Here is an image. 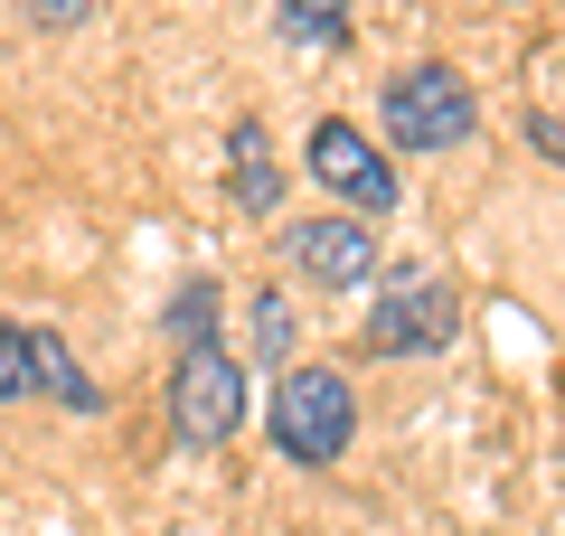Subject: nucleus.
<instances>
[{
	"label": "nucleus",
	"instance_id": "nucleus-1",
	"mask_svg": "<svg viewBox=\"0 0 565 536\" xmlns=\"http://www.w3.org/2000/svg\"><path fill=\"white\" fill-rule=\"evenodd\" d=\"M452 330H462V292L434 264H386L377 311L359 320V349L367 357H434V349H452Z\"/></svg>",
	"mask_w": 565,
	"mask_h": 536
},
{
	"label": "nucleus",
	"instance_id": "nucleus-2",
	"mask_svg": "<svg viewBox=\"0 0 565 536\" xmlns=\"http://www.w3.org/2000/svg\"><path fill=\"white\" fill-rule=\"evenodd\" d=\"M264 433H274V452H282V461H302V471H330V461L349 452V433H359V396H349L340 367H282Z\"/></svg>",
	"mask_w": 565,
	"mask_h": 536
},
{
	"label": "nucleus",
	"instance_id": "nucleus-3",
	"mask_svg": "<svg viewBox=\"0 0 565 536\" xmlns=\"http://www.w3.org/2000/svg\"><path fill=\"white\" fill-rule=\"evenodd\" d=\"M170 433H180V452H226L245 433V357L226 339L180 349V367H170Z\"/></svg>",
	"mask_w": 565,
	"mask_h": 536
},
{
	"label": "nucleus",
	"instance_id": "nucleus-4",
	"mask_svg": "<svg viewBox=\"0 0 565 536\" xmlns=\"http://www.w3.org/2000/svg\"><path fill=\"white\" fill-rule=\"evenodd\" d=\"M471 122H481V104H471L462 66H405L386 85V141L396 151H452V141H471Z\"/></svg>",
	"mask_w": 565,
	"mask_h": 536
},
{
	"label": "nucleus",
	"instance_id": "nucleus-5",
	"mask_svg": "<svg viewBox=\"0 0 565 536\" xmlns=\"http://www.w3.org/2000/svg\"><path fill=\"white\" fill-rule=\"evenodd\" d=\"M302 170L321 179V189H340L349 207H359V217H386V207H396V170H386L377 160V141L359 132V122H311V141H302Z\"/></svg>",
	"mask_w": 565,
	"mask_h": 536
},
{
	"label": "nucleus",
	"instance_id": "nucleus-6",
	"mask_svg": "<svg viewBox=\"0 0 565 536\" xmlns=\"http://www.w3.org/2000/svg\"><path fill=\"white\" fill-rule=\"evenodd\" d=\"M282 264L302 282H321V292H359V282H377V236H367L359 217H302L292 236H282Z\"/></svg>",
	"mask_w": 565,
	"mask_h": 536
},
{
	"label": "nucleus",
	"instance_id": "nucleus-7",
	"mask_svg": "<svg viewBox=\"0 0 565 536\" xmlns=\"http://www.w3.org/2000/svg\"><path fill=\"white\" fill-rule=\"evenodd\" d=\"M226 199H236L245 217H274V207H282V160H274V141H264L255 114L226 132Z\"/></svg>",
	"mask_w": 565,
	"mask_h": 536
},
{
	"label": "nucleus",
	"instance_id": "nucleus-8",
	"mask_svg": "<svg viewBox=\"0 0 565 536\" xmlns=\"http://www.w3.org/2000/svg\"><path fill=\"white\" fill-rule=\"evenodd\" d=\"M29 339H39V396H47V405H66V415H95L104 386L76 367V349H66L57 330H29Z\"/></svg>",
	"mask_w": 565,
	"mask_h": 536
},
{
	"label": "nucleus",
	"instance_id": "nucleus-9",
	"mask_svg": "<svg viewBox=\"0 0 565 536\" xmlns=\"http://www.w3.org/2000/svg\"><path fill=\"white\" fill-rule=\"evenodd\" d=\"M274 29L292 47H311V57H340V47H349V0H282Z\"/></svg>",
	"mask_w": 565,
	"mask_h": 536
},
{
	"label": "nucleus",
	"instance_id": "nucleus-10",
	"mask_svg": "<svg viewBox=\"0 0 565 536\" xmlns=\"http://www.w3.org/2000/svg\"><path fill=\"white\" fill-rule=\"evenodd\" d=\"M20 396H39V339L0 320V405H20Z\"/></svg>",
	"mask_w": 565,
	"mask_h": 536
},
{
	"label": "nucleus",
	"instance_id": "nucleus-11",
	"mask_svg": "<svg viewBox=\"0 0 565 536\" xmlns=\"http://www.w3.org/2000/svg\"><path fill=\"white\" fill-rule=\"evenodd\" d=\"M170 339H180V349L217 339V282H180V301H170Z\"/></svg>",
	"mask_w": 565,
	"mask_h": 536
},
{
	"label": "nucleus",
	"instance_id": "nucleus-12",
	"mask_svg": "<svg viewBox=\"0 0 565 536\" xmlns=\"http://www.w3.org/2000/svg\"><path fill=\"white\" fill-rule=\"evenodd\" d=\"M245 311H255V349H264V357H282V367H302V357H292V301H282V292H255Z\"/></svg>",
	"mask_w": 565,
	"mask_h": 536
},
{
	"label": "nucleus",
	"instance_id": "nucleus-13",
	"mask_svg": "<svg viewBox=\"0 0 565 536\" xmlns=\"http://www.w3.org/2000/svg\"><path fill=\"white\" fill-rule=\"evenodd\" d=\"M29 20H39V29H85V20H95V0H29Z\"/></svg>",
	"mask_w": 565,
	"mask_h": 536
}]
</instances>
